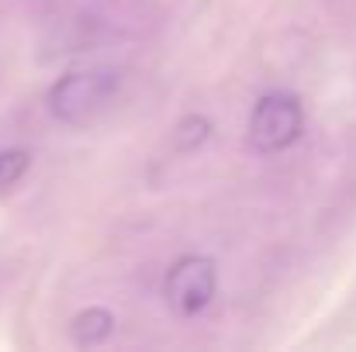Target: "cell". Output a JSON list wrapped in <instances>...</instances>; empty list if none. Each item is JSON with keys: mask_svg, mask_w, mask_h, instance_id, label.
<instances>
[{"mask_svg": "<svg viewBox=\"0 0 356 352\" xmlns=\"http://www.w3.org/2000/svg\"><path fill=\"white\" fill-rule=\"evenodd\" d=\"M118 97V73L111 69H80L66 73L49 90V111L66 124H90Z\"/></svg>", "mask_w": 356, "mask_h": 352, "instance_id": "cell-1", "label": "cell"}, {"mask_svg": "<svg viewBox=\"0 0 356 352\" xmlns=\"http://www.w3.org/2000/svg\"><path fill=\"white\" fill-rule=\"evenodd\" d=\"M305 111L294 94H266L252 108L249 117V142L259 152H284L301 138Z\"/></svg>", "mask_w": 356, "mask_h": 352, "instance_id": "cell-2", "label": "cell"}, {"mask_svg": "<svg viewBox=\"0 0 356 352\" xmlns=\"http://www.w3.org/2000/svg\"><path fill=\"white\" fill-rule=\"evenodd\" d=\"M215 287H218L215 262L208 255H184V259H177L170 266L166 283H163V294H166V304L177 315L194 318V315H201L211 304Z\"/></svg>", "mask_w": 356, "mask_h": 352, "instance_id": "cell-3", "label": "cell"}, {"mask_svg": "<svg viewBox=\"0 0 356 352\" xmlns=\"http://www.w3.org/2000/svg\"><path fill=\"white\" fill-rule=\"evenodd\" d=\"M115 332V315L108 308H87L73 318V342L76 346H101Z\"/></svg>", "mask_w": 356, "mask_h": 352, "instance_id": "cell-4", "label": "cell"}, {"mask_svg": "<svg viewBox=\"0 0 356 352\" xmlns=\"http://www.w3.org/2000/svg\"><path fill=\"white\" fill-rule=\"evenodd\" d=\"M208 131H211V124H208V117H197V115H191V117H184L180 121V128H177V149H184V152H191V149H197L204 138H208Z\"/></svg>", "mask_w": 356, "mask_h": 352, "instance_id": "cell-5", "label": "cell"}, {"mask_svg": "<svg viewBox=\"0 0 356 352\" xmlns=\"http://www.w3.org/2000/svg\"><path fill=\"white\" fill-rule=\"evenodd\" d=\"M24 169H28V152H21V149L3 152V156H0V187H10Z\"/></svg>", "mask_w": 356, "mask_h": 352, "instance_id": "cell-6", "label": "cell"}]
</instances>
